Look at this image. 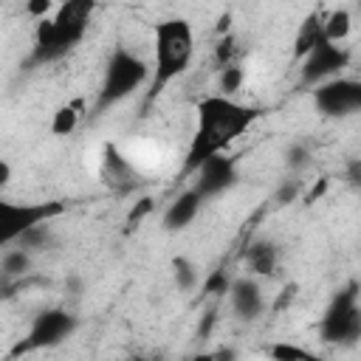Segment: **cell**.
<instances>
[{
  "mask_svg": "<svg viewBox=\"0 0 361 361\" xmlns=\"http://www.w3.org/2000/svg\"><path fill=\"white\" fill-rule=\"evenodd\" d=\"M172 274H175V285L180 288V290H192L195 285H197V265L192 262V259H186V257H175L172 259Z\"/></svg>",
  "mask_w": 361,
  "mask_h": 361,
  "instance_id": "cell-22",
  "label": "cell"
},
{
  "mask_svg": "<svg viewBox=\"0 0 361 361\" xmlns=\"http://www.w3.org/2000/svg\"><path fill=\"white\" fill-rule=\"evenodd\" d=\"M147 79H149V65L135 51H130L124 45H116L110 59H107V68H104L93 110L104 113V110L116 107L118 102H124L135 90H141L147 85Z\"/></svg>",
  "mask_w": 361,
  "mask_h": 361,
  "instance_id": "cell-4",
  "label": "cell"
},
{
  "mask_svg": "<svg viewBox=\"0 0 361 361\" xmlns=\"http://www.w3.org/2000/svg\"><path fill=\"white\" fill-rule=\"evenodd\" d=\"M195 56V31L183 17H169L155 25V68L149 79L147 102H155L169 82H175Z\"/></svg>",
  "mask_w": 361,
  "mask_h": 361,
  "instance_id": "cell-3",
  "label": "cell"
},
{
  "mask_svg": "<svg viewBox=\"0 0 361 361\" xmlns=\"http://www.w3.org/2000/svg\"><path fill=\"white\" fill-rule=\"evenodd\" d=\"M200 206H203V200H200V195H197L195 189L180 192V195L166 206V212H164V220H161L164 228H166V231H180V228H186V226L197 217Z\"/></svg>",
  "mask_w": 361,
  "mask_h": 361,
  "instance_id": "cell-14",
  "label": "cell"
},
{
  "mask_svg": "<svg viewBox=\"0 0 361 361\" xmlns=\"http://www.w3.org/2000/svg\"><path fill=\"white\" fill-rule=\"evenodd\" d=\"M347 65H350V51L338 42L322 39L302 56V85H319L324 79H333Z\"/></svg>",
  "mask_w": 361,
  "mask_h": 361,
  "instance_id": "cell-10",
  "label": "cell"
},
{
  "mask_svg": "<svg viewBox=\"0 0 361 361\" xmlns=\"http://www.w3.org/2000/svg\"><path fill=\"white\" fill-rule=\"evenodd\" d=\"M299 195H302V180H299V178H288V180H282V183L276 186L274 200H276V206H290Z\"/></svg>",
  "mask_w": 361,
  "mask_h": 361,
  "instance_id": "cell-27",
  "label": "cell"
},
{
  "mask_svg": "<svg viewBox=\"0 0 361 361\" xmlns=\"http://www.w3.org/2000/svg\"><path fill=\"white\" fill-rule=\"evenodd\" d=\"M327 186H330V180H327V178H322V180H319V183L310 189V195L305 197V203H313V200H319V197L327 192Z\"/></svg>",
  "mask_w": 361,
  "mask_h": 361,
  "instance_id": "cell-32",
  "label": "cell"
},
{
  "mask_svg": "<svg viewBox=\"0 0 361 361\" xmlns=\"http://www.w3.org/2000/svg\"><path fill=\"white\" fill-rule=\"evenodd\" d=\"M228 28H231V14H223L217 20V34H228Z\"/></svg>",
  "mask_w": 361,
  "mask_h": 361,
  "instance_id": "cell-34",
  "label": "cell"
},
{
  "mask_svg": "<svg viewBox=\"0 0 361 361\" xmlns=\"http://www.w3.org/2000/svg\"><path fill=\"white\" fill-rule=\"evenodd\" d=\"M51 6H54V0H25V14L34 20H42V17H48Z\"/></svg>",
  "mask_w": 361,
  "mask_h": 361,
  "instance_id": "cell-28",
  "label": "cell"
},
{
  "mask_svg": "<svg viewBox=\"0 0 361 361\" xmlns=\"http://www.w3.org/2000/svg\"><path fill=\"white\" fill-rule=\"evenodd\" d=\"M347 180H350V186H358V180H361V161H350V166H347Z\"/></svg>",
  "mask_w": 361,
  "mask_h": 361,
  "instance_id": "cell-31",
  "label": "cell"
},
{
  "mask_svg": "<svg viewBox=\"0 0 361 361\" xmlns=\"http://www.w3.org/2000/svg\"><path fill=\"white\" fill-rule=\"evenodd\" d=\"M76 316L65 307H48L42 313L34 316L31 330L25 336V341H20L14 347V355L20 353H31V350H42V347H56L62 344L73 330H76Z\"/></svg>",
  "mask_w": 361,
  "mask_h": 361,
  "instance_id": "cell-7",
  "label": "cell"
},
{
  "mask_svg": "<svg viewBox=\"0 0 361 361\" xmlns=\"http://www.w3.org/2000/svg\"><path fill=\"white\" fill-rule=\"evenodd\" d=\"M102 178L107 186H113L116 192H130L135 183H138V172L135 166L118 152V147L113 144H104V152H102Z\"/></svg>",
  "mask_w": 361,
  "mask_h": 361,
  "instance_id": "cell-12",
  "label": "cell"
},
{
  "mask_svg": "<svg viewBox=\"0 0 361 361\" xmlns=\"http://www.w3.org/2000/svg\"><path fill=\"white\" fill-rule=\"evenodd\" d=\"M228 285H231V276L226 274V268H214L203 279V293L206 296H226L228 293Z\"/></svg>",
  "mask_w": 361,
  "mask_h": 361,
  "instance_id": "cell-24",
  "label": "cell"
},
{
  "mask_svg": "<svg viewBox=\"0 0 361 361\" xmlns=\"http://www.w3.org/2000/svg\"><path fill=\"white\" fill-rule=\"evenodd\" d=\"M262 116L259 107L243 104L231 96L214 93L206 96L197 104V127L192 135V144L186 149V172H195L206 158L223 152L228 144H234L257 118Z\"/></svg>",
  "mask_w": 361,
  "mask_h": 361,
  "instance_id": "cell-1",
  "label": "cell"
},
{
  "mask_svg": "<svg viewBox=\"0 0 361 361\" xmlns=\"http://www.w3.org/2000/svg\"><path fill=\"white\" fill-rule=\"evenodd\" d=\"M48 223H51V220L37 223V226H31L28 231H23V234L17 237V245H20V248H25L28 254L42 251V248L51 243V226H48Z\"/></svg>",
  "mask_w": 361,
  "mask_h": 361,
  "instance_id": "cell-20",
  "label": "cell"
},
{
  "mask_svg": "<svg viewBox=\"0 0 361 361\" xmlns=\"http://www.w3.org/2000/svg\"><path fill=\"white\" fill-rule=\"evenodd\" d=\"M240 56H243L240 39H237L231 31H228V34H220V39H217V45H214V65H217V71L226 68V65L240 62Z\"/></svg>",
  "mask_w": 361,
  "mask_h": 361,
  "instance_id": "cell-19",
  "label": "cell"
},
{
  "mask_svg": "<svg viewBox=\"0 0 361 361\" xmlns=\"http://www.w3.org/2000/svg\"><path fill=\"white\" fill-rule=\"evenodd\" d=\"M82 110H85V99H73V102L56 107V113H54V118H51V133H54V135H71V133L79 127Z\"/></svg>",
  "mask_w": 361,
  "mask_h": 361,
  "instance_id": "cell-16",
  "label": "cell"
},
{
  "mask_svg": "<svg viewBox=\"0 0 361 361\" xmlns=\"http://www.w3.org/2000/svg\"><path fill=\"white\" fill-rule=\"evenodd\" d=\"M65 212V203L59 200H48V203H14L0 197V248H8L11 243H17V237L23 231H28L37 223L54 220Z\"/></svg>",
  "mask_w": 361,
  "mask_h": 361,
  "instance_id": "cell-6",
  "label": "cell"
},
{
  "mask_svg": "<svg viewBox=\"0 0 361 361\" xmlns=\"http://www.w3.org/2000/svg\"><path fill=\"white\" fill-rule=\"evenodd\" d=\"M237 180H240L237 158L217 152V155L206 158V161L195 169V186H192V189H195V192L200 195V200L206 203V200H212V197L226 195Z\"/></svg>",
  "mask_w": 361,
  "mask_h": 361,
  "instance_id": "cell-9",
  "label": "cell"
},
{
  "mask_svg": "<svg viewBox=\"0 0 361 361\" xmlns=\"http://www.w3.org/2000/svg\"><path fill=\"white\" fill-rule=\"evenodd\" d=\"M313 104L322 116L327 118H341L355 110H361V82L358 79H344L333 76L319 85H313Z\"/></svg>",
  "mask_w": 361,
  "mask_h": 361,
  "instance_id": "cell-8",
  "label": "cell"
},
{
  "mask_svg": "<svg viewBox=\"0 0 361 361\" xmlns=\"http://www.w3.org/2000/svg\"><path fill=\"white\" fill-rule=\"evenodd\" d=\"M322 31H324V39L327 42H344L353 31V14L347 8H333L324 20H322Z\"/></svg>",
  "mask_w": 361,
  "mask_h": 361,
  "instance_id": "cell-17",
  "label": "cell"
},
{
  "mask_svg": "<svg viewBox=\"0 0 361 361\" xmlns=\"http://www.w3.org/2000/svg\"><path fill=\"white\" fill-rule=\"evenodd\" d=\"M243 262H245V271L254 274V276H271L276 274L279 268V245L268 237H257L245 245L243 251Z\"/></svg>",
  "mask_w": 361,
  "mask_h": 361,
  "instance_id": "cell-13",
  "label": "cell"
},
{
  "mask_svg": "<svg viewBox=\"0 0 361 361\" xmlns=\"http://www.w3.org/2000/svg\"><path fill=\"white\" fill-rule=\"evenodd\" d=\"M310 158H313V152H310V147L302 144V141H296V144H290V147L285 149V166H288L290 172L305 169V166L310 164Z\"/></svg>",
  "mask_w": 361,
  "mask_h": 361,
  "instance_id": "cell-25",
  "label": "cell"
},
{
  "mask_svg": "<svg viewBox=\"0 0 361 361\" xmlns=\"http://www.w3.org/2000/svg\"><path fill=\"white\" fill-rule=\"evenodd\" d=\"M214 324H217V310L212 307V310H206V313H203V319H200V324H197V338H200V341H206V338L212 336Z\"/></svg>",
  "mask_w": 361,
  "mask_h": 361,
  "instance_id": "cell-30",
  "label": "cell"
},
{
  "mask_svg": "<svg viewBox=\"0 0 361 361\" xmlns=\"http://www.w3.org/2000/svg\"><path fill=\"white\" fill-rule=\"evenodd\" d=\"M8 180H11V164L6 158H0V192L8 186Z\"/></svg>",
  "mask_w": 361,
  "mask_h": 361,
  "instance_id": "cell-33",
  "label": "cell"
},
{
  "mask_svg": "<svg viewBox=\"0 0 361 361\" xmlns=\"http://www.w3.org/2000/svg\"><path fill=\"white\" fill-rule=\"evenodd\" d=\"M243 82H245V71H243V65H240V62H234V65L220 68L217 90H220L223 96H234V93H240V90H243Z\"/></svg>",
  "mask_w": 361,
  "mask_h": 361,
  "instance_id": "cell-21",
  "label": "cell"
},
{
  "mask_svg": "<svg viewBox=\"0 0 361 361\" xmlns=\"http://www.w3.org/2000/svg\"><path fill=\"white\" fill-rule=\"evenodd\" d=\"M152 209H155V200L149 197V195H144V197H138L133 206H130V212H127V228H133V226H138V223H144L149 214H152Z\"/></svg>",
  "mask_w": 361,
  "mask_h": 361,
  "instance_id": "cell-26",
  "label": "cell"
},
{
  "mask_svg": "<svg viewBox=\"0 0 361 361\" xmlns=\"http://www.w3.org/2000/svg\"><path fill=\"white\" fill-rule=\"evenodd\" d=\"M93 8H96V0H65L51 20L42 17L37 23V37H34L25 65L45 68V65L65 59L85 39Z\"/></svg>",
  "mask_w": 361,
  "mask_h": 361,
  "instance_id": "cell-2",
  "label": "cell"
},
{
  "mask_svg": "<svg viewBox=\"0 0 361 361\" xmlns=\"http://www.w3.org/2000/svg\"><path fill=\"white\" fill-rule=\"evenodd\" d=\"M293 299H296V285L290 282V285H285V288H282V293L274 299V310H276V313L288 310V307L293 305Z\"/></svg>",
  "mask_w": 361,
  "mask_h": 361,
  "instance_id": "cell-29",
  "label": "cell"
},
{
  "mask_svg": "<svg viewBox=\"0 0 361 361\" xmlns=\"http://www.w3.org/2000/svg\"><path fill=\"white\" fill-rule=\"evenodd\" d=\"M28 271H31V254H28L25 248L17 245V248L3 251V257H0V274L20 279V276H25Z\"/></svg>",
  "mask_w": 361,
  "mask_h": 361,
  "instance_id": "cell-18",
  "label": "cell"
},
{
  "mask_svg": "<svg viewBox=\"0 0 361 361\" xmlns=\"http://www.w3.org/2000/svg\"><path fill=\"white\" fill-rule=\"evenodd\" d=\"M228 302L237 319L243 322H257L265 310V296H262V285L257 282L254 274H243V276H231L228 285Z\"/></svg>",
  "mask_w": 361,
  "mask_h": 361,
  "instance_id": "cell-11",
  "label": "cell"
},
{
  "mask_svg": "<svg viewBox=\"0 0 361 361\" xmlns=\"http://www.w3.org/2000/svg\"><path fill=\"white\" fill-rule=\"evenodd\" d=\"M319 336L324 344H355L361 338V305H358V282H347L327 305Z\"/></svg>",
  "mask_w": 361,
  "mask_h": 361,
  "instance_id": "cell-5",
  "label": "cell"
},
{
  "mask_svg": "<svg viewBox=\"0 0 361 361\" xmlns=\"http://www.w3.org/2000/svg\"><path fill=\"white\" fill-rule=\"evenodd\" d=\"M268 355L276 358V361H316V355L305 347H296V344H288V341H276L268 347Z\"/></svg>",
  "mask_w": 361,
  "mask_h": 361,
  "instance_id": "cell-23",
  "label": "cell"
},
{
  "mask_svg": "<svg viewBox=\"0 0 361 361\" xmlns=\"http://www.w3.org/2000/svg\"><path fill=\"white\" fill-rule=\"evenodd\" d=\"M322 14L319 11H310L307 17H305V23L299 25V31H296V39H293V54L302 59L313 45H319L322 39H324V31H322Z\"/></svg>",
  "mask_w": 361,
  "mask_h": 361,
  "instance_id": "cell-15",
  "label": "cell"
}]
</instances>
